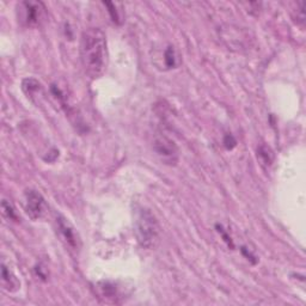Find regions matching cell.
<instances>
[{
  "mask_svg": "<svg viewBox=\"0 0 306 306\" xmlns=\"http://www.w3.org/2000/svg\"><path fill=\"white\" fill-rule=\"evenodd\" d=\"M164 56H165L164 60H165L166 67H169V69H175V67L177 66V55H176V52H175L174 47H167Z\"/></svg>",
  "mask_w": 306,
  "mask_h": 306,
  "instance_id": "obj_10",
  "label": "cell"
},
{
  "mask_svg": "<svg viewBox=\"0 0 306 306\" xmlns=\"http://www.w3.org/2000/svg\"><path fill=\"white\" fill-rule=\"evenodd\" d=\"M257 158L260 159L262 165L270 166L274 160V153L271 149L267 145H261L257 149Z\"/></svg>",
  "mask_w": 306,
  "mask_h": 306,
  "instance_id": "obj_9",
  "label": "cell"
},
{
  "mask_svg": "<svg viewBox=\"0 0 306 306\" xmlns=\"http://www.w3.org/2000/svg\"><path fill=\"white\" fill-rule=\"evenodd\" d=\"M106 5L108 6V8L110 9V10H108V11H109L110 15H112L113 21H114V22H119V15H117L116 9H114V5H113V4H110V3H106Z\"/></svg>",
  "mask_w": 306,
  "mask_h": 306,
  "instance_id": "obj_14",
  "label": "cell"
},
{
  "mask_svg": "<svg viewBox=\"0 0 306 306\" xmlns=\"http://www.w3.org/2000/svg\"><path fill=\"white\" fill-rule=\"evenodd\" d=\"M24 211L30 219H42L47 213V205L43 196L36 190H26L23 200Z\"/></svg>",
  "mask_w": 306,
  "mask_h": 306,
  "instance_id": "obj_5",
  "label": "cell"
},
{
  "mask_svg": "<svg viewBox=\"0 0 306 306\" xmlns=\"http://www.w3.org/2000/svg\"><path fill=\"white\" fill-rule=\"evenodd\" d=\"M19 19L28 26L39 25L46 15V6L41 2H22L18 4Z\"/></svg>",
  "mask_w": 306,
  "mask_h": 306,
  "instance_id": "obj_3",
  "label": "cell"
},
{
  "mask_svg": "<svg viewBox=\"0 0 306 306\" xmlns=\"http://www.w3.org/2000/svg\"><path fill=\"white\" fill-rule=\"evenodd\" d=\"M2 284L4 290L8 292H16L21 287V282L4 263L2 265Z\"/></svg>",
  "mask_w": 306,
  "mask_h": 306,
  "instance_id": "obj_7",
  "label": "cell"
},
{
  "mask_svg": "<svg viewBox=\"0 0 306 306\" xmlns=\"http://www.w3.org/2000/svg\"><path fill=\"white\" fill-rule=\"evenodd\" d=\"M153 150L158 154V157L165 164L175 165L178 161V149L175 143L169 138L158 134L154 137L153 140Z\"/></svg>",
  "mask_w": 306,
  "mask_h": 306,
  "instance_id": "obj_4",
  "label": "cell"
},
{
  "mask_svg": "<svg viewBox=\"0 0 306 306\" xmlns=\"http://www.w3.org/2000/svg\"><path fill=\"white\" fill-rule=\"evenodd\" d=\"M134 232L138 243L144 249H152L159 241L160 227L157 218L147 208H141L138 211L135 217V226Z\"/></svg>",
  "mask_w": 306,
  "mask_h": 306,
  "instance_id": "obj_2",
  "label": "cell"
},
{
  "mask_svg": "<svg viewBox=\"0 0 306 306\" xmlns=\"http://www.w3.org/2000/svg\"><path fill=\"white\" fill-rule=\"evenodd\" d=\"M107 36L102 29L89 28L80 39V61L90 78L96 79L103 75L107 65Z\"/></svg>",
  "mask_w": 306,
  "mask_h": 306,
  "instance_id": "obj_1",
  "label": "cell"
},
{
  "mask_svg": "<svg viewBox=\"0 0 306 306\" xmlns=\"http://www.w3.org/2000/svg\"><path fill=\"white\" fill-rule=\"evenodd\" d=\"M100 290V294L102 297L107 298V299H115L116 298V287L115 286H112L109 282H103L102 286L99 287Z\"/></svg>",
  "mask_w": 306,
  "mask_h": 306,
  "instance_id": "obj_11",
  "label": "cell"
},
{
  "mask_svg": "<svg viewBox=\"0 0 306 306\" xmlns=\"http://www.w3.org/2000/svg\"><path fill=\"white\" fill-rule=\"evenodd\" d=\"M217 227H218V232H219V233L221 234V237L224 238V241L226 242L227 243V245L228 247H231V248H233V243H232V240H231V237L228 236V234L226 233V232L224 231V228H223V226H219V225H217Z\"/></svg>",
  "mask_w": 306,
  "mask_h": 306,
  "instance_id": "obj_13",
  "label": "cell"
},
{
  "mask_svg": "<svg viewBox=\"0 0 306 306\" xmlns=\"http://www.w3.org/2000/svg\"><path fill=\"white\" fill-rule=\"evenodd\" d=\"M55 223L59 236L63 243L66 244V247L77 250L78 249V238H77L75 228L70 224V221L66 218H63L62 215H58Z\"/></svg>",
  "mask_w": 306,
  "mask_h": 306,
  "instance_id": "obj_6",
  "label": "cell"
},
{
  "mask_svg": "<svg viewBox=\"0 0 306 306\" xmlns=\"http://www.w3.org/2000/svg\"><path fill=\"white\" fill-rule=\"evenodd\" d=\"M2 208H3V214H4L5 217L8 218V219L17 220L16 212H15V210H13L11 203L8 202L6 200H4V201H3V203H2Z\"/></svg>",
  "mask_w": 306,
  "mask_h": 306,
  "instance_id": "obj_12",
  "label": "cell"
},
{
  "mask_svg": "<svg viewBox=\"0 0 306 306\" xmlns=\"http://www.w3.org/2000/svg\"><path fill=\"white\" fill-rule=\"evenodd\" d=\"M22 89L26 96L32 98V97H35V95H38V93L42 91V85L39 80L33 78H26L23 80Z\"/></svg>",
  "mask_w": 306,
  "mask_h": 306,
  "instance_id": "obj_8",
  "label": "cell"
}]
</instances>
